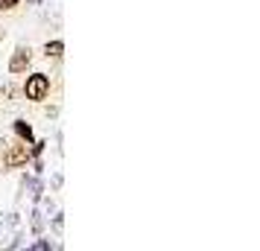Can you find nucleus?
I'll use <instances>...</instances> for the list:
<instances>
[{"label": "nucleus", "instance_id": "423d86ee", "mask_svg": "<svg viewBox=\"0 0 260 251\" xmlns=\"http://www.w3.org/2000/svg\"><path fill=\"white\" fill-rule=\"evenodd\" d=\"M18 6V0H0V9H15Z\"/></svg>", "mask_w": 260, "mask_h": 251}, {"label": "nucleus", "instance_id": "20e7f679", "mask_svg": "<svg viewBox=\"0 0 260 251\" xmlns=\"http://www.w3.org/2000/svg\"><path fill=\"white\" fill-rule=\"evenodd\" d=\"M61 53H64V44L61 41H47V47H44V56L47 59H59Z\"/></svg>", "mask_w": 260, "mask_h": 251}, {"label": "nucleus", "instance_id": "7ed1b4c3", "mask_svg": "<svg viewBox=\"0 0 260 251\" xmlns=\"http://www.w3.org/2000/svg\"><path fill=\"white\" fill-rule=\"evenodd\" d=\"M26 67H29V47H18L9 61V73H24Z\"/></svg>", "mask_w": 260, "mask_h": 251}, {"label": "nucleus", "instance_id": "39448f33", "mask_svg": "<svg viewBox=\"0 0 260 251\" xmlns=\"http://www.w3.org/2000/svg\"><path fill=\"white\" fill-rule=\"evenodd\" d=\"M15 132L21 134V137H24L26 144L32 140V129H29V123H26V120H15Z\"/></svg>", "mask_w": 260, "mask_h": 251}, {"label": "nucleus", "instance_id": "f03ea898", "mask_svg": "<svg viewBox=\"0 0 260 251\" xmlns=\"http://www.w3.org/2000/svg\"><path fill=\"white\" fill-rule=\"evenodd\" d=\"M26 158H29V149H26V144H21V146H12L3 155V164L6 167H21V164H26Z\"/></svg>", "mask_w": 260, "mask_h": 251}, {"label": "nucleus", "instance_id": "f257e3e1", "mask_svg": "<svg viewBox=\"0 0 260 251\" xmlns=\"http://www.w3.org/2000/svg\"><path fill=\"white\" fill-rule=\"evenodd\" d=\"M47 94H50V79L44 76V73H32V76L26 79V85H24V96L32 99V102H38V99H44Z\"/></svg>", "mask_w": 260, "mask_h": 251}]
</instances>
